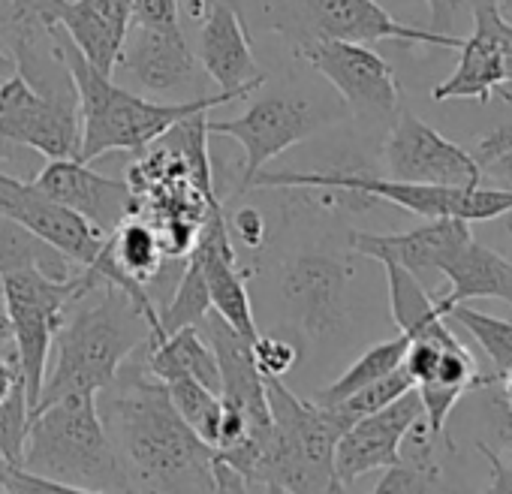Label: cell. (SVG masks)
I'll use <instances>...</instances> for the list:
<instances>
[{"label":"cell","mask_w":512,"mask_h":494,"mask_svg":"<svg viewBox=\"0 0 512 494\" xmlns=\"http://www.w3.org/2000/svg\"><path fill=\"white\" fill-rule=\"evenodd\" d=\"M482 184L497 187V190H512V148L482 163Z\"/></svg>","instance_id":"ab89813d"},{"label":"cell","mask_w":512,"mask_h":494,"mask_svg":"<svg viewBox=\"0 0 512 494\" xmlns=\"http://www.w3.org/2000/svg\"><path fill=\"white\" fill-rule=\"evenodd\" d=\"M422 413V401L416 386L407 389L401 398H395L392 404L380 407L377 413H368L362 419H356L335 446V476L341 488H350L356 479L374 473V470H386L398 461L401 452V440L410 431L413 422H419Z\"/></svg>","instance_id":"e0dca14e"},{"label":"cell","mask_w":512,"mask_h":494,"mask_svg":"<svg viewBox=\"0 0 512 494\" xmlns=\"http://www.w3.org/2000/svg\"><path fill=\"white\" fill-rule=\"evenodd\" d=\"M380 4L386 7V4H404V0H380ZM386 10H389V7H386Z\"/></svg>","instance_id":"681fc988"},{"label":"cell","mask_w":512,"mask_h":494,"mask_svg":"<svg viewBox=\"0 0 512 494\" xmlns=\"http://www.w3.org/2000/svg\"><path fill=\"white\" fill-rule=\"evenodd\" d=\"M202 28L196 58L205 76L220 91H241L256 94L266 82V73L256 67L253 58V37L244 25V16L229 10L220 0H205L202 4Z\"/></svg>","instance_id":"d6986e66"},{"label":"cell","mask_w":512,"mask_h":494,"mask_svg":"<svg viewBox=\"0 0 512 494\" xmlns=\"http://www.w3.org/2000/svg\"><path fill=\"white\" fill-rule=\"evenodd\" d=\"M353 260L326 247H299L269 266V290L281 326L305 344L338 338L350 326Z\"/></svg>","instance_id":"8992f818"},{"label":"cell","mask_w":512,"mask_h":494,"mask_svg":"<svg viewBox=\"0 0 512 494\" xmlns=\"http://www.w3.org/2000/svg\"><path fill=\"white\" fill-rule=\"evenodd\" d=\"M250 353H253V362H256V368H260L263 377H284L302 359L299 344H293V341H287L281 335H256L250 341Z\"/></svg>","instance_id":"1f68e13d"},{"label":"cell","mask_w":512,"mask_h":494,"mask_svg":"<svg viewBox=\"0 0 512 494\" xmlns=\"http://www.w3.org/2000/svg\"><path fill=\"white\" fill-rule=\"evenodd\" d=\"M13 67H16V58H13V55H7L4 49H0V76L10 73Z\"/></svg>","instance_id":"7dc6e473"},{"label":"cell","mask_w":512,"mask_h":494,"mask_svg":"<svg viewBox=\"0 0 512 494\" xmlns=\"http://www.w3.org/2000/svg\"><path fill=\"white\" fill-rule=\"evenodd\" d=\"M509 320H512V317H509Z\"/></svg>","instance_id":"f907efd6"},{"label":"cell","mask_w":512,"mask_h":494,"mask_svg":"<svg viewBox=\"0 0 512 494\" xmlns=\"http://www.w3.org/2000/svg\"><path fill=\"white\" fill-rule=\"evenodd\" d=\"M476 449L491 464V485H488V491H512V467L503 461V452L488 446V443H476Z\"/></svg>","instance_id":"60d3db41"},{"label":"cell","mask_w":512,"mask_h":494,"mask_svg":"<svg viewBox=\"0 0 512 494\" xmlns=\"http://www.w3.org/2000/svg\"><path fill=\"white\" fill-rule=\"evenodd\" d=\"M166 392H169L175 410L181 413V419L214 449L217 428H220V410H223L220 392L208 389L205 383H199L193 377H178V380L166 383Z\"/></svg>","instance_id":"f1b7e54d"},{"label":"cell","mask_w":512,"mask_h":494,"mask_svg":"<svg viewBox=\"0 0 512 494\" xmlns=\"http://www.w3.org/2000/svg\"><path fill=\"white\" fill-rule=\"evenodd\" d=\"M272 425L263 443L269 491H344L335 476V446L344 422L311 398H299L281 377H263Z\"/></svg>","instance_id":"5b68a950"},{"label":"cell","mask_w":512,"mask_h":494,"mask_svg":"<svg viewBox=\"0 0 512 494\" xmlns=\"http://www.w3.org/2000/svg\"><path fill=\"white\" fill-rule=\"evenodd\" d=\"M22 467L73 494L130 491L124 464L97 407V392H70L31 416Z\"/></svg>","instance_id":"277c9868"},{"label":"cell","mask_w":512,"mask_h":494,"mask_svg":"<svg viewBox=\"0 0 512 494\" xmlns=\"http://www.w3.org/2000/svg\"><path fill=\"white\" fill-rule=\"evenodd\" d=\"M497 386H500L503 398L512 404V368H509V371H503V374H497Z\"/></svg>","instance_id":"bcb514c9"},{"label":"cell","mask_w":512,"mask_h":494,"mask_svg":"<svg viewBox=\"0 0 512 494\" xmlns=\"http://www.w3.org/2000/svg\"><path fill=\"white\" fill-rule=\"evenodd\" d=\"M347 112L344 100H326L305 91H272L269 97L250 103L238 118L208 121V136H226L241 145V175L238 193L250 190V181L260 175L269 160L281 157L287 148L311 139L323 127L341 121Z\"/></svg>","instance_id":"30bf717a"},{"label":"cell","mask_w":512,"mask_h":494,"mask_svg":"<svg viewBox=\"0 0 512 494\" xmlns=\"http://www.w3.org/2000/svg\"><path fill=\"white\" fill-rule=\"evenodd\" d=\"M416 392H419V401H422V413H425L428 431L434 437H443L446 422H449V413L455 410V404L461 401V395L467 389L464 386H449V383L428 380V383H419Z\"/></svg>","instance_id":"d6a6232c"},{"label":"cell","mask_w":512,"mask_h":494,"mask_svg":"<svg viewBox=\"0 0 512 494\" xmlns=\"http://www.w3.org/2000/svg\"><path fill=\"white\" fill-rule=\"evenodd\" d=\"M130 7L139 25H178V0H130Z\"/></svg>","instance_id":"74e56055"},{"label":"cell","mask_w":512,"mask_h":494,"mask_svg":"<svg viewBox=\"0 0 512 494\" xmlns=\"http://www.w3.org/2000/svg\"><path fill=\"white\" fill-rule=\"evenodd\" d=\"M145 359L142 368L160 383H172L178 377H193L205 383L208 389L220 392V371L211 344L199 332V326H184L163 341L145 344Z\"/></svg>","instance_id":"cb8c5ba5"},{"label":"cell","mask_w":512,"mask_h":494,"mask_svg":"<svg viewBox=\"0 0 512 494\" xmlns=\"http://www.w3.org/2000/svg\"><path fill=\"white\" fill-rule=\"evenodd\" d=\"M226 226H229V235H235L250 251H263V244L269 241V220L253 205H241L232 214V220H226Z\"/></svg>","instance_id":"e575fe53"},{"label":"cell","mask_w":512,"mask_h":494,"mask_svg":"<svg viewBox=\"0 0 512 494\" xmlns=\"http://www.w3.org/2000/svg\"><path fill=\"white\" fill-rule=\"evenodd\" d=\"M0 353H16V338H13V326L4 308V299H0Z\"/></svg>","instance_id":"f6af8a7d"},{"label":"cell","mask_w":512,"mask_h":494,"mask_svg":"<svg viewBox=\"0 0 512 494\" xmlns=\"http://www.w3.org/2000/svg\"><path fill=\"white\" fill-rule=\"evenodd\" d=\"M43 4H46V0H10V10H13L10 22H16V19H37Z\"/></svg>","instance_id":"ee69618b"},{"label":"cell","mask_w":512,"mask_h":494,"mask_svg":"<svg viewBox=\"0 0 512 494\" xmlns=\"http://www.w3.org/2000/svg\"><path fill=\"white\" fill-rule=\"evenodd\" d=\"M211 476H214V491H247L244 476L217 455H211Z\"/></svg>","instance_id":"7bdbcfd3"},{"label":"cell","mask_w":512,"mask_h":494,"mask_svg":"<svg viewBox=\"0 0 512 494\" xmlns=\"http://www.w3.org/2000/svg\"><path fill=\"white\" fill-rule=\"evenodd\" d=\"M431 10V28L434 34H446V37H461L458 34V22L473 10L476 0H425Z\"/></svg>","instance_id":"8d00e7d4"},{"label":"cell","mask_w":512,"mask_h":494,"mask_svg":"<svg viewBox=\"0 0 512 494\" xmlns=\"http://www.w3.org/2000/svg\"><path fill=\"white\" fill-rule=\"evenodd\" d=\"M37 19L61 28L100 73L112 76L133 25V7L130 0H46Z\"/></svg>","instance_id":"ffe728a7"},{"label":"cell","mask_w":512,"mask_h":494,"mask_svg":"<svg viewBox=\"0 0 512 494\" xmlns=\"http://www.w3.org/2000/svg\"><path fill=\"white\" fill-rule=\"evenodd\" d=\"M386 269V284H389V311L398 326L410 341H431L440 347H464L452 329L449 320L440 314L434 293L425 290L404 266L398 263H380Z\"/></svg>","instance_id":"603a6c76"},{"label":"cell","mask_w":512,"mask_h":494,"mask_svg":"<svg viewBox=\"0 0 512 494\" xmlns=\"http://www.w3.org/2000/svg\"><path fill=\"white\" fill-rule=\"evenodd\" d=\"M100 284L103 281L91 266L76 269L70 278H52L43 269H19L0 278V299H4L13 326L31 413L40 401V389L49 371V353L67 317V308L79 305Z\"/></svg>","instance_id":"ba28073f"},{"label":"cell","mask_w":512,"mask_h":494,"mask_svg":"<svg viewBox=\"0 0 512 494\" xmlns=\"http://www.w3.org/2000/svg\"><path fill=\"white\" fill-rule=\"evenodd\" d=\"M52 31L79 91V118H82L79 160L85 163H94L112 151H142L154 139H160L172 124L184 121L187 115L211 112L214 106L247 100V94L241 91H217V94H202V97L178 100V103L145 100L136 91L115 85L109 73H100L61 28H52Z\"/></svg>","instance_id":"7a4b0ae2"},{"label":"cell","mask_w":512,"mask_h":494,"mask_svg":"<svg viewBox=\"0 0 512 494\" xmlns=\"http://www.w3.org/2000/svg\"><path fill=\"white\" fill-rule=\"evenodd\" d=\"M97 407L124 464L130 491H214V449L181 419L166 383L145 374L142 365L121 368L118 377L97 392Z\"/></svg>","instance_id":"6da1fadb"},{"label":"cell","mask_w":512,"mask_h":494,"mask_svg":"<svg viewBox=\"0 0 512 494\" xmlns=\"http://www.w3.org/2000/svg\"><path fill=\"white\" fill-rule=\"evenodd\" d=\"M437 440L428 425L425 416L419 422L410 425V431L401 440V452L398 461L392 467L383 470V476L377 479L374 491L377 494H410V491H440L443 485V470L437 461Z\"/></svg>","instance_id":"d4e9b609"},{"label":"cell","mask_w":512,"mask_h":494,"mask_svg":"<svg viewBox=\"0 0 512 494\" xmlns=\"http://www.w3.org/2000/svg\"><path fill=\"white\" fill-rule=\"evenodd\" d=\"M220 4H226L229 10H235L238 16H244V4H241V0H220Z\"/></svg>","instance_id":"c3c4849f"},{"label":"cell","mask_w":512,"mask_h":494,"mask_svg":"<svg viewBox=\"0 0 512 494\" xmlns=\"http://www.w3.org/2000/svg\"><path fill=\"white\" fill-rule=\"evenodd\" d=\"M506 148H512V121L503 124V127H497V130H491V133L476 145L473 157H476L479 166H482V163H488L491 157H497V154L506 151Z\"/></svg>","instance_id":"b9f144b4"},{"label":"cell","mask_w":512,"mask_h":494,"mask_svg":"<svg viewBox=\"0 0 512 494\" xmlns=\"http://www.w3.org/2000/svg\"><path fill=\"white\" fill-rule=\"evenodd\" d=\"M0 217H10L37 232L76 266H91L109 238L85 217L46 196L34 181H19L7 172H0Z\"/></svg>","instance_id":"2e32d148"},{"label":"cell","mask_w":512,"mask_h":494,"mask_svg":"<svg viewBox=\"0 0 512 494\" xmlns=\"http://www.w3.org/2000/svg\"><path fill=\"white\" fill-rule=\"evenodd\" d=\"M46 196L61 202L64 208L85 217L100 232H115L127 217H133L136 196L127 178H109L91 169V163L79 157H55L49 160L37 178H31Z\"/></svg>","instance_id":"ac0fdd59"},{"label":"cell","mask_w":512,"mask_h":494,"mask_svg":"<svg viewBox=\"0 0 512 494\" xmlns=\"http://www.w3.org/2000/svg\"><path fill=\"white\" fill-rule=\"evenodd\" d=\"M407 347H410V338H407L404 332H398V335L389 338V341H380V344L368 347V350H365V353H362L338 380H332L326 389H320L311 401H314V404H323V407H332V404L344 401L347 395H353V392L365 389L368 383L386 377L389 371L401 368Z\"/></svg>","instance_id":"4316f807"},{"label":"cell","mask_w":512,"mask_h":494,"mask_svg":"<svg viewBox=\"0 0 512 494\" xmlns=\"http://www.w3.org/2000/svg\"><path fill=\"white\" fill-rule=\"evenodd\" d=\"M16 392H25L19 353H0V404L10 401Z\"/></svg>","instance_id":"f35d334b"},{"label":"cell","mask_w":512,"mask_h":494,"mask_svg":"<svg viewBox=\"0 0 512 494\" xmlns=\"http://www.w3.org/2000/svg\"><path fill=\"white\" fill-rule=\"evenodd\" d=\"M470 238H473L470 223L461 217H425L422 226L407 229V232L353 229L347 244H350V254L356 257L404 266L425 290L434 293L437 278H443V266Z\"/></svg>","instance_id":"5bb4252c"},{"label":"cell","mask_w":512,"mask_h":494,"mask_svg":"<svg viewBox=\"0 0 512 494\" xmlns=\"http://www.w3.org/2000/svg\"><path fill=\"white\" fill-rule=\"evenodd\" d=\"M470 16L473 31L470 37H461L458 67L431 91V97L437 103H488L491 97L512 100V22L503 16V0H476Z\"/></svg>","instance_id":"8fae6325"},{"label":"cell","mask_w":512,"mask_h":494,"mask_svg":"<svg viewBox=\"0 0 512 494\" xmlns=\"http://www.w3.org/2000/svg\"><path fill=\"white\" fill-rule=\"evenodd\" d=\"M0 494H73L67 485L37 476L0 452Z\"/></svg>","instance_id":"836d02e7"},{"label":"cell","mask_w":512,"mask_h":494,"mask_svg":"<svg viewBox=\"0 0 512 494\" xmlns=\"http://www.w3.org/2000/svg\"><path fill=\"white\" fill-rule=\"evenodd\" d=\"M124 70L142 91L151 94H187V100L202 97L208 85L205 70L190 49L181 25H139L127 28L115 70Z\"/></svg>","instance_id":"9a60e30c"},{"label":"cell","mask_w":512,"mask_h":494,"mask_svg":"<svg viewBox=\"0 0 512 494\" xmlns=\"http://www.w3.org/2000/svg\"><path fill=\"white\" fill-rule=\"evenodd\" d=\"M488 392V416H491V434H494V446L500 452H512V404L503 398L497 380L482 386Z\"/></svg>","instance_id":"d590c367"},{"label":"cell","mask_w":512,"mask_h":494,"mask_svg":"<svg viewBox=\"0 0 512 494\" xmlns=\"http://www.w3.org/2000/svg\"><path fill=\"white\" fill-rule=\"evenodd\" d=\"M407 389H413L410 374H407L404 368H395V371H389L386 377H380V380L368 383L365 389L347 395L344 401L332 404L329 410L344 422V428H350L356 419H362V416H368V413H377L380 407H386V404H392L395 398H401ZM320 407H323V404H320Z\"/></svg>","instance_id":"4dcf8cb0"},{"label":"cell","mask_w":512,"mask_h":494,"mask_svg":"<svg viewBox=\"0 0 512 494\" xmlns=\"http://www.w3.org/2000/svg\"><path fill=\"white\" fill-rule=\"evenodd\" d=\"M443 278L449 281V290L434 293L443 317L449 308L467 305L470 299H500L512 305V263L476 238H470L443 266Z\"/></svg>","instance_id":"7402d4cb"},{"label":"cell","mask_w":512,"mask_h":494,"mask_svg":"<svg viewBox=\"0 0 512 494\" xmlns=\"http://www.w3.org/2000/svg\"><path fill=\"white\" fill-rule=\"evenodd\" d=\"M211 311V296H208V284H205V272H202V260L190 251L181 281L172 293V299L157 308V320H160V332L163 338L184 329V326H199V320Z\"/></svg>","instance_id":"83f0119b"},{"label":"cell","mask_w":512,"mask_h":494,"mask_svg":"<svg viewBox=\"0 0 512 494\" xmlns=\"http://www.w3.org/2000/svg\"><path fill=\"white\" fill-rule=\"evenodd\" d=\"M256 187H299V190H338L353 199H380L413 211L419 217H461L494 220L512 211V190H497L488 184L452 187V184H425V181H398L377 178L368 172H260L250 181Z\"/></svg>","instance_id":"52a82bcc"},{"label":"cell","mask_w":512,"mask_h":494,"mask_svg":"<svg viewBox=\"0 0 512 494\" xmlns=\"http://www.w3.org/2000/svg\"><path fill=\"white\" fill-rule=\"evenodd\" d=\"M100 299L64 317L55 335V368L46 371L40 407L70 392H100L151 341V323L142 308L115 284H100ZM31 413V416H34Z\"/></svg>","instance_id":"3957f363"},{"label":"cell","mask_w":512,"mask_h":494,"mask_svg":"<svg viewBox=\"0 0 512 494\" xmlns=\"http://www.w3.org/2000/svg\"><path fill=\"white\" fill-rule=\"evenodd\" d=\"M446 320L464 326L473 335V341L482 347V353L494 365V374H503L512 368V320H497V317H488L467 305L449 308Z\"/></svg>","instance_id":"f546056e"},{"label":"cell","mask_w":512,"mask_h":494,"mask_svg":"<svg viewBox=\"0 0 512 494\" xmlns=\"http://www.w3.org/2000/svg\"><path fill=\"white\" fill-rule=\"evenodd\" d=\"M103 257L112 269L148 287L166 263L160 238L145 217H127L115 232H109L103 244Z\"/></svg>","instance_id":"484cf974"},{"label":"cell","mask_w":512,"mask_h":494,"mask_svg":"<svg viewBox=\"0 0 512 494\" xmlns=\"http://www.w3.org/2000/svg\"><path fill=\"white\" fill-rule=\"evenodd\" d=\"M199 332L214 350L217 371H220V398L232 401L247 416V434L266 437L272 425L269 398H266V380L260 374L250 353V341L238 335L220 314L208 311L199 320Z\"/></svg>","instance_id":"44dd1931"},{"label":"cell","mask_w":512,"mask_h":494,"mask_svg":"<svg viewBox=\"0 0 512 494\" xmlns=\"http://www.w3.org/2000/svg\"><path fill=\"white\" fill-rule=\"evenodd\" d=\"M314 73H320L335 94L344 100L347 112L359 118H395L401 109V88L395 70L368 43L320 40L296 52Z\"/></svg>","instance_id":"7c38bea8"},{"label":"cell","mask_w":512,"mask_h":494,"mask_svg":"<svg viewBox=\"0 0 512 494\" xmlns=\"http://www.w3.org/2000/svg\"><path fill=\"white\" fill-rule=\"evenodd\" d=\"M386 175L398 181H425V184H452L476 187L482 184L479 160L437 133L410 109H398L383 142Z\"/></svg>","instance_id":"4fadbf2b"},{"label":"cell","mask_w":512,"mask_h":494,"mask_svg":"<svg viewBox=\"0 0 512 494\" xmlns=\"http://www.w3.org/2000/svg\"><path fill=\"white\" fill-rule=\"evenodd\" d=\"M266 25L278 31L293 52L320 40L347 43H407L458 49L461 37H446L422 28H410L395 19L380 0H263Z\"/></svg>","instance_id":"9c48e42d"}]
</instances>
